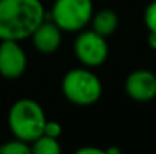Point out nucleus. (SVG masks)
Wrapping results in <instances>:
<instances>
[{
	"label": "nucleus",
	"instance_id": "1",
	"mask_svg": "<svg viewBox=\"0 0 156 154\" xmlns=\"http://www.w3.org/2000/svg\"><path fill=\"white\" fill-rule=\"evenodd\" d=\"M46 18L41 0H0V41H23Z\"/></svg>",
	"mask_w": 156,
	"mask_h": 154
},
{
	"label": "nucleus",
	"instance_id": "2",
	"mask_svg": "<svg viewBox=\"0 0 156 154\" xmlns=\"http://www.w3.org/2000/svg\"><path fill=\"white\" fill-rule=\"evenodd\" d=\"M47 121L43 106L32 98H20L8 112V125L14 138L32 144L43 135Z\"/></svg>",
	"mask_w": 156,
	"mask_h": 154
},
{
	"label": "nucleus",
	"instance_id": "3",
	"mask_svg": "<svg viewBox=\"0 0 156 154\" xmlns=\"http://www.w3.org/2000/svg\"><path fill=\"white\" fill-rule=\"evenodd\" d=\"M62 95L74 106H91L100 100L103 85L99 76L90 68H73L65 73L61 83Z\"/></svg>",
	"mask_w": 156,
	"mask_h": 154
},
{
	"label": "nucleus",
	"instance_id": "4",
	"mask_svg": "<svg viewBox=\"0 0 156 154\" xmlns=\"http://www.w3.org/2000/svg\"><path fill=\"white\" fill-rule=\"evenodd\" d=\"M93 14V0H55L50 20L62 32L77 33L90 24Z\"/></svg>",
	"mask_w": 156,
	"mask_h": 154
},
{
	"label": "nucleus",
	"instance_id": "5",
	"mask_svg": "<svg viewBox=\"0 0 156 154\" xmlns=\"http://www.w3.org/2000/svg\"><path fill=\"white\" fill-rule=\"evenodd\" d=\"M73 49L77 60L87 68H96L103 65L109 54L106 38L96 33L93 29L77 32Z\"/></svg>",
	"mask_w": 156,
	"mask_h": 154
},
{
	"label": "nucleus",
	"instance_id": "6",
	"mask_svg": "<svg viewBox=\"0 0 156 154\" xmlns=\"http://www.w3.org/2000/svg\"><path fill=\"white\" fill-rule=\"evenodd\" d=\"M27 68V56L20 41H0V76L5 79H18Z\"/></svg>",
	"mask_w": 156,
	"mask_h": 154
},
{
	"label": "nucleus",
	"instance_id": "7",
	"mask_svg": "<svg viewBox=\"0 0 156 154\" xmlns=\"http://www.w3.org/2000/svg\"><path fill=\"white\" fill-rule=\"evenodd\" d=\"M124 92L135 101H152L156 98V74L146 68L132 71L124 80Z\"/></svg>",
	"mask_w": 156,
	"mask_h": 154
},
{
	"label": "nucleus",
	"instance_id": "8",
	"mask_svg": "<svg viewBox=\"0 0 156 154\" xmlns=\"http://www.w3.org/2000/svg\"><path fill=\"white\" fill-rule=\"evenodd\" d=\"M34 47L43 54L55 53L62 44V30L53 23L52 20H43L40 26L32 33Z\"/></svg>",
	"mask_w": 156,
	"mask_h": 154
},
{
	"label": "nucleus",
	"instance_id": "9",
	"mask_svg": "<svg viewBox=\"0 0 156 154\" xmlns=\"http://www.w3.org/2000/svg\"><path fill=\"white\" fill-rule=\"evenodd\" d=\"M118 23H120V18H118L117 12L109 8H105V9L94 12L93 18L90 21L91 29L96 33L105 36L106 39L115 33V30L118 29Z\"/></svg>",
	"mask_w": 156,
	"mask_h": 154
},
{
	"label": "nucleus",
	"instance_id": "10",
	"mask_svg": "<svg viewBox=\"0 0 156 154\" xmlns=\"http://www.w3.org/2000/svg\"><path fill=\"white\" fill-rule=\"evenodd\" d=\"M30 151L34 154H61L62 148L59 139L41 135L30 144Z\"/></svg>",
	"mask_w": 156,
	"mask_h": 154
},
{
	"label": "nucleus",
	"instance_id": "11",
	"mask_svg": "<svg viewBox=\"0 0 156 154\" xmlns=\"http://www.w3.org/2000/svg\"><path fill=\"white\" fill-rule=\"evenodd\" d=\"M30 144L14 138L12 141L0 145V154H30Z\"/></svg>",
	"mask_w": 156,
	"mask_h": 154
},
{
	"label": "nucleus",
	"instance_id": "12",
	"mask_svg": "<svg viewBox=\"0 0 156 154\" xmlns=\"http://www.w3.org/2000/svg\"><path fill=\"white\" fill-rule=\"evenodd\" d=\"M143 20H144L147 30L152 33H156V0L147 5V8L144 9V14H143Z\"/></svg>",
	"mask_w": 156,
	"mask_h": 154
},
{
	"label": "nucleus",
	"instance_id": "13",
	"mask_svg": "<svg viewBox=\"0 0 156 154\" xmlns=\"http://www.w3.org/2000/svg\"><path fill=\"white\" fill-rule=\"evenodd\" d=\"M43 135L59 139L61 135H62V125H61L58 121H50V119H47L46 124H44V128H43Z\"/></svg>",
	"mask_w": 156,
	"mask_h": 154
},
{
	"label": "nucleus",
	"instance_id": "14",
	"mask_svg": "<svg viewBox=\"0 0 156 154\" xmlns=\"http://www.w3.org/2000/svg\"><path fill=\"white\" fill-rule=\"evenodd\" d=\"M77 154H103L106 153V151H103V150H100V148H96V147H82V148H79L77 151H76Z\"/></svg>",
	"mask_w": 156,
	"mask_h": 154
},
{
	"label": "nucleus",
	"instance_id": "15",
	"mask_svg": "<svg viewBox=\"0 0 156 154\" xmlns=\"http://www.w3.org/2000/svg\"><path fill=\"white\" fill-rule=\"evenodd\" d=\"M147 41H149V46H150V49L156 50V33L149 32V38H147Z\"/></svg>",
	"mask_w": 156,
	"mask_h": 154
}]
</instances>
